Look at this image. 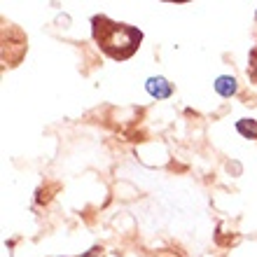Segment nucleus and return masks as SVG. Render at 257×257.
Segmentation results:
<instances>
[{
	"label": "nucleus",
	"instance_id": "obj_4",
	"mask_svg": "<svg viewBox=\"0 0 257 257\" xmlns=\"http://www.w3.org/2000/svg\"><path fill=\"white\" fill-rule=\"evenodd\" d=\"M236 131L243 138H257V122L255 119H241V122L236 124Z\"/></svg>",
	"mask_w": 257,
	"mask_h": 257
},
{
	"label": "nucleus",
	"instance_id": "obj_1",
	"mask_svg": "<svg viewBox=\"0 0 257 257\" xmlns=\"http://www.w3.org/2000/svg\"><path fill=\"white\" fill-rule=\"evenodd\" d=\"M91 31L98 42V47L112 59H128L141 45V31L110 21L108 17H94L91 19Z\"/></svg>",
	"mask_w": 257,
	"mask_h": 257
},
{
	"label": "nucleus",
	"instance_id": "obj_5",
	"mask_svg": "<svg viewBox=\"0 0 257 257\" xmlns=\"http://www.w3.org/2000/svg\"><path fill=\"white\" fill-rule=\"evenodd\" d=\"M84 257H103V252H101V248H91V250H89Z\"/></svg>",
	"mask_w": 257,
	"mask_h": 257
},
{
	"label": "nucleus",
	"instance_id": "obj_6",
	"mask_svg": "<svg viewBox=\"0 0 257 257\" xmlns=\"http://www.w3.org/2000/svg\"><path fill=\"white\" fill-rule=\"evenodd\" d=\"M252 61H255L252 63V77L257 80V52H252Z\"/></svg>",
	"mask_w": 257,
	"mask_h": 257
},
{
	"label": "nucleus",
	"instance_id": "obj_3",
	"mask_svg": "<svg viewBox=\"0 0 257 257\" xmlns=\"http://www.w3.org/2000/svg\"><path fill=\"white\" fill-rule=\"evenodd\" d=\"M236 89H238L236 77H231V75H220V77L215 80V91L220 96H224V98L234 96L236 94Z\"/></svg>",
	"mask_w": 257,
	"mask_h": 257
},
{
	"label": "nucleus",
	"instance_id": "obj_2",
	"mask_svg": "<svg viewBox=\"0 0 257 257\" xmlns=\"http://www.w3.org/2000/svg\"><path fill=\"white\" fill-rule=\"evenodd\" d=\"M145 89H148V94L152 96V98H169V96L173 94V87H171V82L166 80V77H162V75H157V77H150V80L145 82Z\"/></svg>",
	"mask_w": 257,
	"mask_h": 257
}]
</instances>
